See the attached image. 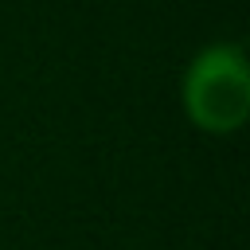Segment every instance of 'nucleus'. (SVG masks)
I'll use <instances>...</instances> for the list:
<instances>
[{"mask_svg": "<svg viewBox=\"0 0 250 250\" xmlns=\"http://www.w3.org/2000/svg\"><path fill=\"white\" fill-rule=\"evenodd\" d=\"M184 113L195 129L227 137L250 117V62L238 43H207L184 70L180 82Z\"/></svg>", "mask_w": 250, "mask_h": 250, "instance_id": "1", "label": "nucleus"}]
</instances>
